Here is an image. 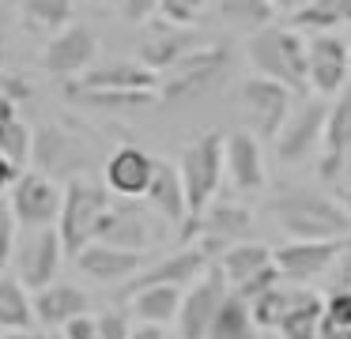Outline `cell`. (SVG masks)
I'll return each instance as SVG.
<instances>
[{
	"label": "cell",
	"instance_id": "obj_50",
	"mask_svg": "<svg viewBox=\"0 0 351 339\" xmlns=\"http://www.w3.org/2000/svg\"><path fill=\"white\" fill-rule=\"evenodd\" d=\"M0 98H4V72H0Z\"/></svg>",
	"mask_w": 351,
	"mask_h": 339
},
{
	"label": "cell",
	"instance_id": "obj_51",
	"mask_svg": "<svg viewBox=\"0 0 351 339\" xmlns=\"http://www.w3.org/2000/svg\"><path fill=\"white\" fill-rule=\"evenodd\" d=\"M49 339H61V336H49Z\"/></svg>",
	"mask_w": 351,
	"mask_h": 339
},
{
	"label": "cell",
	"instance_id": "obj_6",
	"mask_svg": "<svg viewBox=\"0 0 351 339\" xmlns=\"http://www.w3.org/2000/svg\"><path fill=\"white\" fill-rule=\"evenodd\" d=\"M34 170H42L46 177H84V173L95 170V155L87 147V140L80 132L64 125H42L34 132V155H31Z\"/></svg>",
	"mask_w": 351,
	"mask_h": 339
},
{
	"label": "cell",
	"instance_id": "obj_19",
	"mask_svg": "<svg viewBox=\"0 0 351 339\" xmlns=\"http://www.w3.org/2000/svg\"><path fill=\"white\" fill-rule=\"evenodd\" d=\"M95 241L144 253V249L152 245V223H147L144 208H136V200H121V196H117V200L106 208V215H102Z\"/></svg>",
	"mask_w": 351,
	"mask_h": 339
},
{
	"label": "cell",
	"instance_id": "obj_46",
	"mask_svg": "<svg viewBox=\"0 0 351 339\" xmlns=\"http://www.w3.org/2000/svg\"><path fill=\"white\" fill-rule=\"evenodd\" d=\"M129 339H167V331H162L159 324H140V328H132Z\"/></svg>",
	"mask_w": 351,
	"mask_h": 339
},
{
	"label": "cell",
	"instance_id": "obj_26",
	"mask_svg": "<svg viewBox=\"0 0 351 339\" xmlns=\"http://www.w3.org/2000/svg\"><path fill=\"white\" fill-rule=\"evenodd\" d=\"M321 328H325V294L295 286L291 309L280 321V336L283 339H321Z\"/></svg>",
	"mask_w": 351,
	"mask_h": 339
},
{
	"label": "cell",
	"instance_id": "obj_24",
	"mask_svg": "<svg viewBox=\"0 0 351 339\" xmlns=\"http://www.w3.org/2000/svg\"><path fill=\"white\" fill-rule=\"evenodd\" d=\"M72 83L91 90H159L162 75L152 72L147 64H140V60H110V64L91 68L87 75H80Z\"/></svg>",
	"mask_w": 351,
	"mask_h": 339
},
{
	"label": "cell",
	"instance_id": "obj_39",
	"mask_svg": "<svg viewBox=\"0 0 351 339\" xmlns=\"http://www.w3.org/2000/svg\"><path fill=\"white\" fill-rule=\"evenodd\" d=\"M325 316L332 324H348V328H351V290H343V286H328V294H325Z\"/></svg>",
	"mask_w": 351,
	"mask_h": 339
},
{
	"label": "cell",
	"instance_id": "obj_11",
	"mask_svg": "<svg viewBox=\"0 0 351 339\" xmlns=\"http://www.w3.org/2000/svg\"><path fill=\"white\" fill-rule=\"evenodd\" d=\"M351 241L348 238H332V241H287V245L276 249V268H280L283 283H310L317 275H328V271L340 264V256L348 253Z\"/></svg>",
	"mask_w": 351,
	"mask_h": 339
},
{
	"label": "cell",
	"instance_id": "obj_35",
	"mask_svg": "<svg viewBox=\"0 0 351 339\" xmlns=\"http://www.w3.org/2000/svg\"><path fill=\"white\" fill-rule=\"evenodd\" d=\"M23 19L31 23V30H64L72 23V0H19Z\"/></svg>",
	"mask_w": 351,
	"mask_h": 339
},
{
	"label": "cell",
	"instance_id": "obj_10",
	"mask_svg": "<svg viewBox=\"0 0 351 339\" xmlns=\"http://www.w3.org/2000/svg\"><path fill=\"white\" fill-rule=\"evenodd\" d=\"M227 298H230V283H227V275H223V268L215 264L204 279H197V283L185 290L182 316H178V336L182 339H208V331L219 321Z\"/></svg>",
	"mask_w": 351,
	"mask_h": 339
},
{
	"label": "cell",
	"instance_id": "obj_3",
	"mask_svg": "<svg viewBox=\"0 0 351 339\" xmlns=\"http://www.w3.org/2000/svg\"><path fill=\"white\" fill-rule=\"evenodd\" d=\"M110 203H114V192L106 188V181L91 177V173L72 177L64 185V208H61V218H57V234L64 241V256L69 260H76L95 241L99 223H102Z\"/></svg>",
	"mask_w": 351,
	"mask_h": 339
},
{
	"label": "cell",
	"instance_id": "obj_16",
	"mask_svg": "<svg viewBox=\"0 0 351 339\" xmlns=\"http://www.w3.org/2000/svg\"><path fill=\"white\" fill-rule=\"evenodd\" d=\"M64 260V241L57 234V226L49 230H27V238L19 241V283L27 290H42V286H53V275Z\"/></svg>",
	"mask_w": 351,
	"mask_h": 339
},
{
	"label": "cell",
	"instance_id": "obj_28",
	"mask_svg": "<svg viewBox=\"0 0 351 339\" xmlns=\"http://www.w3.org/2000/svg\"><path fill=\"white\" fill-rule=\"evenodd\" d=\"M64 98L76 105H91V110H110V113H129V110H144V105L162 102L159 90H91L80 87V83L69 79L64 87Z\"/></svg>",
	"mask_w": 351,
	"mask_h": 339
},
{
	"label": "cell",
	"instance_id": "obj_2",
	"mask_svg": "<svg viewBox=\"0 0 351 339\" xmlns=\"http://www.w3.org/2000/svg\"><path fill=\"white\" fill-rule=\"evenodd\" d=\"M245 57L257 75L283 83L295 95L310 90V42H302L295 27H276V23L261 27L245 42Z\"/></svg>",
	"mask_w": 351,
	"mask_h": 339
},
{
	"label": "cell",
	"instance_id": "obj_29",
	"mask_svg": "<svg viewBox=\"0 0 351 339\" xmlns=\"http://www.w3.org/2000/svg\"><path fill=\"white\" fill-rule=\"evenodd\" d=\"M129 309L140 316V324H178L182 316V301H185V290L182 286H144V290L129 294Z\"/></svg>",
	"mask_w": 351,
	"mask_h": 339
},
{
	"label": "cell",
	"instance_id": "obj_20",
	"mask_svg": "<svg viewBox=\"0 0 351 339\" xmlns=\"http://www.w3.org/2000/svg\"><path fill=\"white\" fill-rule=\"evenodd\" d=\"M348 155H351V83L332 98V105H328L325 147H321V155H317L321 181H336V177H340Z\"/></svg>",
	"mask_w": 351,
	"mask_h": 339
},
{
	"label": "cell",
	"instance_id": "obj_37",
	"mask_svg": "<svg viewBox=\"0 0 351 339\" xmlns=\"http://www.w3.org/2000/svg\"><path fill=\"white\" fill-rule=\"evenodd\" d=\"M16 234H19V218L12 211L8 200H0V275L8 271L12 253H16Z\"/></svg>",
	"mask_w": 351,
	"mask_h": 339
},
{
	"label": "cell",
	"instance_id": "obj_9",
	"mask_svg": "<svg viewBox=\"0 0 351 339\" xmlns=\"http://www.w3.org/2000/svg\"><path fill=\"white\" fill-rule=\"evenodd\" d=\"M12 211H16L23 230H49L57 226L64 208V188L42 170H23L19 181L12 185Z\"/></svg>",
	"mask_w": 351,
	"mask_h": 339
},
{
	"label": "cell",
	"instance_id": "obj_45",
	"mask_svg": "<svg viewBox=\"0 0 351 339\" xmlns=\"http://www.w3.org/2000/svg\"><path fill=\"white\" fill-rule=\"evenodd\" d=\"M321 339H351V328L348 324H332L325 316V328H321Z\"/></svg>",
	"mask_w": 351,
	"mask_h": 339
},
{
	"label": "cell",
	"instance_id": "obj_22",
	"mask_svg": "<svg viewBox=\"0 0 351 339\" xmlns=\"http://www.w3.org/2000/svg\"><path fill=\"white\" fill-rule=\"evenodd\" d=\"M76 268L84 271L91 283H129V279H136L140 271H144V256L132 253V249L91 241V245L76 256Z\"/></svg>",
	"mask_w": 351,
	"mask_h": 339
},
{
	"label": "cell",
	"instance_id": "obj_40",
	"mask_svg": "<svg viewBox=\"0 0 351 339\" xmlns=\"http://www.w3.org/2000/svg\"><path fill=\"white\" fill-rule=\"evenodd\" d=\"M117 12L125 15L129 23H147V19H155V15L162 12V0H117Z\"/></svg>",
	"mask_w": 351,
	"mask_h": 339
},
{
	"label": "cell",
	"instance_id": "obj_49",
	"mask_svg": "<svg viewBox=\"0 0 351 339\" xmlns=\"http://www.w3.org/2000/svg\"><path fill=\"white\" fill-rule=\"evenodd\" d=\"M272 4H276V12H280V8H291L295 0H272Z\"/></svg>",
	"mask_w": 351,
	"mask_h": 339
},
{
	"label": "cell",
	"instance_id": "obj_31",
	"mask_svg": "<svg viewBox=\"0 0 351 339\" xmlns=\"http://www.w3.org/2000/svg\"><path fill=\"white\" fill-rule=\"evenodd\" d=\"M0 155L23 170L34 155V132L19 117V105L12 98H0Z\"/></svg>",
	"mask_w": 351,
	"mask_h": 339
},
{
	"label": "cell",
	"instance_id": "obj_36",
	"mask_svg": "<svg viewBox=\"0 0 351 339\" xmlns=\"http://www.w3.org/2000/svg\"><path fill=\"white\" fill-rule=\"evenodd\" d=\"M291 298H295V286H272V290H265L261 298L245 301L253 313V321H257V328H268V331H280V321L287 316L291 309Z\"/></svg>",
	"mask_w": 351,
	"mask_h": 339
},
{
	"label": "cell",
	"instance_id": "obj_34",
	"mask_svg": "<svg viewBox=\"0 0 351 339\" xmlns=\"http://www.w3.org/2000/svg\"><path fill=\"white\" fill-rule=\"evenodd\" d=\"M295 27H310L317 34L332 27H351V0H310L295 12Z\"/></svg>",
	"mask_w": 351,
	"mask_h": 339
},
{
	"label": "cell",
	"instance_id": "obj_8",
	"mask_svg": "<svg viewBox=\"0 0 351 339\" xmlns=\"http://www.w3.org/2000/svg\"><path fill=\"white\" fill-rule=\"evenodd\" d=\"M328 105L325 98H310L306 95L302 102L295 105V113L287 117V125H283V132L276 136V158L287 166H298L306 162V158L321 155V147H325V125H328Z\"/></svg>",
	"mask_w": 351,
	"mask_h": 339
},
{
	"label": "cell",
	"instance_id": "obj_4",
	"mask_svg": "<svg viewBox=\"0 0 351 339\" xmlns=\"http://www.w3.org/2000/svg\"><path fill=\"white\" fill-rule=\"evenodd\" d=\"M178 170L185 181V196H189V218H200L215 203L223 170H227V136L223 132H204L182 147Z\"/></svg>",
	"mask_w": 351,
	"mask_h": 339
},
{
	"label": "cell",
	"instance_id": "obj_41",
	"mask_svg": "<svg viewBox=\"0 0 351 339\" xmlns=\"http://www.w3.org/2000/svg\"><path fill=\"white\" fill-rule=\"evenodd\" d=\"M132 328H129V316L110 309V313L99 316V339H129Z\"/></svg>",
	"mask_w": 351,
	"mask_h": 339
},
{
	"label": "cell",
	"instance_id": "obj_38",
	"mask_svg": "<svg viewBox=\"0 0 351 339\" xmlns=\"http://www.w3.org/2000/svg\"><path fill=\"white\" fill-rule=\"evenodd\" d=\"M204 4L208 0H162L159 19H170V23H178V27H193L197 15L204 12Z\"/></svg>",
	"mask_w": 351,
	"mask_h": 339
},
{
	"label": "cell",
	"instance_id": "obj_5",
	"mask_svg": "<svg viewBox=\"0 0 351 339\" xmlns=\"http://www.w3.org/2000/svg\"><path fill=\"white\" fill-rule=\"evenodd\" d=\"M227 72H230V45H200L174 72H167V79L159 87V98L170 105L197 102V98L212 95L227 79Z\"/></svg>",
	"mask_w": 351,
	"mask_h": 339
},
{
	"label": "cell",
	"instance_id": "obj_25",
	"mask_svg": "<svg viewBox=\"0 0 351 339\" xmlns=\"http://www.w3.org/2000/svg\"><path fill=\"white\" fill-rule=\"evenodd\" d=\"M144 200L152 203L170 226H178V230L189 223V196H185L182 170H178L174 162H162L159 158V166H155V181H152V188H147Z\"/></svg>",
	"mask_w": 351,
	"mask_h": 339
},
{
	"label": "cell",
	"instance_id": "obj_44",
	"mask_svg": "<svg viewBox=\"0 0 351 339\" xmlns=\"http://www.w3.org/2000/svg\"><path fill=\"white\" fill-rule=\"evenodd\" d=\"M19 173H23V170H19L16 162H8V158L0 155V196H4L12 185H16V181H19Z\"/></svg>",
	"mask_w": 351,
	"mask_h": 339
},
{
	"label": "cell",
	"instance_id": "obj_18",
	"mask_svg": "<svg viewBox=\"0 0 351 339\" xmlns=\"http://www.w3.org/2000/svg\"><path fill=\"white\" fill-rule=\"evenodd\" d=\"M155 166H159V158H152L144 147H117L102 166V181L121 200H140L155 181Z\"/></svg>",
	"mask_w": 351,
	"mask_h": 339
},
{
	"label": "cell",
	"instance_id": "obj_1",
	"mask_svg": "<svg viewBox=\"0 0 351 339\" xmlns=\"http://www.w3.org/2000/svg\"><path fill=\"white\" fill-rule=\"evenodd\" d=\"M276 226L295 241H332L351 234V211L306 185H287L268 203Z\"/></svg>",
	"mask_w": 351,
	"mask_h": 339
},
{
	"label": "cell",
	"instance_id": "obj_14",
	"mask_svg": "<svg viewBox=\"0 0 351 339\" xmlns=\"http://www.w3.org/2000/svg\"><path fill=\"white\" fill-rule=\"evenodd\" d=\"M208 271H212V256L204 253L200 245H185L178 249V253L162 256L159 264H152V268H144L136 279H129L121 290V298H129V294L144 290V286H193L197 279H204Z\"/></svg>",
	"mask_w": 351,
	"mask_h": 339
},
{
	"label": "cell",
	"instance_id": "obj_12",
	"mask_svg": "<svg viewBox=\"0 0 351 339\" xmlns=\"http://www.w3.org/2000/svg\"><path fill=\"white\" fill-rule=\"evenodd\" d=\"M95 57H99V34H95L87 23H69L64 30L49 34L46 49H42V64H46V72L61 75V79L87 75Z\"/></svg>",
	"mask_w": 351,
	"mask_h": 339
},
{
	"label": "cell",
	"instance_id": "obj_32",
	"mask_svg": "<svg viewBox=\"0 0 351 339\" xmlns=\"http://www.w3.org/2000/svg\"><path fill=\"white\" fill-rule=\"evenodd\" d=\"M215 12H219V19L230 23V27L257 34L261 27L272 23L276 4H272V0H215Z\"/></svg>",
	"mask_w": 351,
	"mask_h": 339
},
{
	"label": "cell",
	"instance_id": "obj_21",
	"mask_svg": "<svg viewBox=\"0 0 351 339\" xmlns=\"http://www.w3.org/2000/svg\"><path fill=\"white\" fill-rule=\"evenodd\" d=\"M227 177L238 192H261L268 181L265 155H261V136L250 128H238L227 136Z\"/></svg>",
	"mask_w": 351,
	"mask_h": 339
},
{
	"label": "cell",
	"instance_id": "obj_27",
	"mask_svg": "<svg viewBox=\"0 0 351 339\" xmlns=\"http://www.w3.org/2000/svg\"><path fill=\"white\" fill-rule=\"evenodd\" d=\"M276 264V249H268L265 241H242V245L227 249V253L219 256V268L223 275H227L230 290H242L245 283H253V279L261 275V271H268Z\"/></svg>",
	"mask_w": 351,
	"mask_h": 339
},
{
	"label": "cell",
	"instance_id": "obj_48",
	"mask_svg": "<svg viewBox=\"0 0 351 339\" xmlns=\"http://www.w3.org/2000/svg\"><path fill=\"white\" fill-rule=\"evenodd\" d=\"M343 208H348V211H351V185H348V188H343Z\"/></svg>",
	"mask_w": 351,
	"mask_h": 339
},
{
	"label": "cell",
	"instance_id": "obj_7",
	"mask_svg": "<svg viewBox=\"0 0 351 339\" xmlns=\"http://www.w3.org/2000/svg\"><path fill=\"white\" fill-rule=\"evenodd\" d=\"M238 105H242L245 121H250V132L276 143V136L283 132L287 117L295 113V90L268 79V75H250L238 87Z\"/></svg>",
	"mask_w": 351,
	"mask_h": 339
},
{
	"label": "cell",
	"instance_id": "obj_42",
	"mask_svg": "<svg viewBox=\"0 0 351 339\" xmlns=\"http://www.w3.org/2000/svg\"><path fill=\"white\" fill-rule=\"evenodd\" d=\"M57 336H61V339H99V316H91V313L76 316V321L64 324Z\"/></svg>",
	"mask_w": 351,
	"mask_h": 339
},
{
	"label": "cell",
	"instance_id": "obj_43",
	"mask_svg": "<svg viewBox=\"0 0 351 339\" xmlns=\"http://www.w3.org/2000/svg\"><path fill=\"white\" fill-rule=\"evenodd\" d=\"M328 286H343V290H351V245H348V253L340 256V264L332 268V283Z\"/></svg>",
	"mask_w": 351,
	"mask_h": 339
},
{
	"label": "cell",
	"instance_id": "obj_15",
	"mask_svg": "<svg viewBox=\"0 0 351 339\" xmlns=\"http://www.w3.org/2000/svg\"><path fill=\"white\" fill-rule=\"evenodd\" d=\"M197 234H200V249L208 256H223L227 249L253 241V211L242 208V203L219 200L197 218Z\"/></svg>",
	"mask_w": 351,
	"mask_h": 339
},
{
	"label": "cell",
	"instance_id": "obj_17",
	"mask_svg": "<svg viewBox=\"0 0 351 339\" xmlns=\"http://www.w3.org/2000/svg\"><path fill=\"white\" fill-rule=\"evenodd\" d=\"M351 75V45H343V38H336L332 30L310 38V87L321 98L340 95L348 87Z\"/></svg>",
	"mask_w": 351,
	"mask_h": 339
},
{
	"label": "cell",
	"instance_id": "obj_47",
	"mask_svg": "<svg viewBox=\"0 0 351 339\" xmlns=\"http://www.w3.org/2000/svg\"><path fill=\"white\" fill-rule=\"evenodd\" d=\"M0 339H49V336L38 328H31V331H0Z\"/></svg>",
	"mask_w": 351,
	"mask_h": 339
},
{
	"label": "cell",
	"instance_id": "obj_23",
	"mask_svg": "<svg viewBox=\"0 0 351 339\" xmlns=\"http://www.w3.org/2000/svg\"><path fill=\"white\" fill-rule=\"evenodd\" d=\"M84 313H91V298H87V290H80V286L53 283V286L34 290V316H38L42 328L61 331L64 324H72Z\"/></svg>",
	"mask_w": 351,
	"mask_h": 339
},
{
	"label": "cell",
	"instance_id": "obj_13",
	"mask_svg": "<svg viewBox=\"0 0 351 339\" xmlns=\"http://www.w3.org/2000/svg\"><path fill=\"white\" fill-rule=\"evenodd\" d=\"M200 45L204 42H200L197 27H178V23H170V19H159V23L147 27L144 38H140L136 60L162 75V72H174V68L182 64L189 53H197Z\"/></svg>",
	"mask_w": 351,
	"mask_h": 339
},
{
	"label": "cell",
	"instance_id": "obj_30",
	"mask_svg": "<svg viewBox=\"0 0 351 339\" xmlns=\"http://www.w3.org/2000/svg\"><path fill=\"white\" fill-rule=\"evenodd\" d=\"M34 324V294L19 283V275H0V331H31Z\"/></svg>",
	"mask_w": 351,
	"mask_h": 339
},
{
	"label": "cell",
	"instance_id": "obj_33",
	"mask_svg": "<svg viewBox=\"0 0 351 339\" xmlns=\"http://www.w3.org/2000/svg\"><path fill=\"white\" fill-rule=\"evenodd\" d=\"M208 339H261V328H257V321H253L250 305H245L234 290H230V298H227V305H223L219 321L212 324Z\"/></svg>",
	"mask_w": 351,
	"mask_h": 339
}]
</instances>
